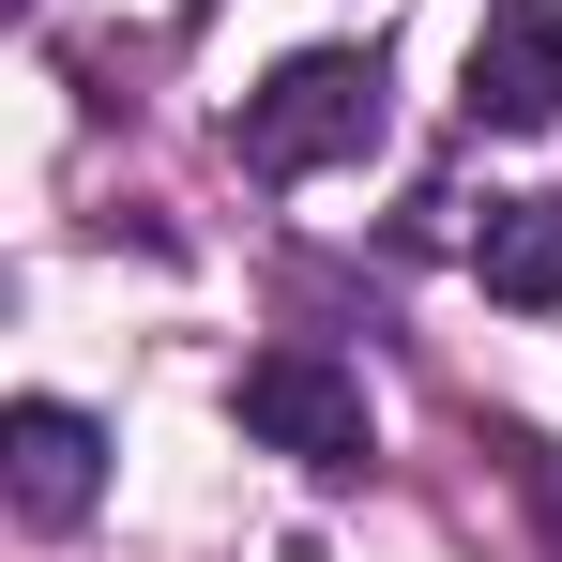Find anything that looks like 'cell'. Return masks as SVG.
<instances>
[{"label": "cell", "mask_w": 562, "mask_h": 562, "mask_svg": "<svg viewBox=\"0 0 562 562\" xmlns=\"http://www.w3.org/2000/svg\"><path fill=\"white\" fill-rule=\"evenodd\" d=\"M228 153H244V183H319V168L380 153V61H366V46L274 61V77L244 92V122H228Z\"/></svg>", "instance_id": "obj_1"}, {"label": "cell", "mask_w": 562, "mask_h": 562, "mask_svg": "<svg viewBox=\"0 0 562 562\" xmlns=\"http://www.w3.org/2000/svg\"><path fill=\"white\" fill-rule=\"evenodd\" d=\"M228 411H244V441H274L304 471H366V441H380L366 380L335 366V350H259V366L228 380Z\"/></svg>", "instance_id": "obj_2"}, {"label": "cell", "mask_w": 562, "mask_h": 562, "mask_svg": "<svg viewBox=\"0 0 562 562\" xmlns=\"http://www.w3.org/2000/svg\"><path fill=\"white\" fill-rule=\"evenodd\" d=\"M457 106L486 137H548L562 122V0H486V31L457 61Z\"/></svg>", "instance_id": "obj_3"}, {"label": "cell", "mask_w": 562, "mask_h": 562, "mask_svg": "<svg viewBox=\"0 0 562 562\" xmlns=\"http://www.w3.org/2000/svg\"><path fill=\"white\" fill-rule=\"evenodd\" d=\"M0 486H15L31 532H77V517L106 502V426L61 411V395H15V411H0Z\"/></svg>", "instance_id": "obj_4"}, {"label": "cell", "mask_w": 562, "mask_h": 562, "mask_svg": "<svg viewBox=\"0 0 562 562\" xmlns=\"http://www.w3.org/2000/svg\"><path fill=\"white\" fill-rule=\"evenodd\" d=\"M471 274H486V304L548 319V304H562V198H486V228H471Z\"/></svg>", "instance_id": "obj_5"}, {"label": "cell", "mask_w": 562, "mask_h": 562, "mask_svg": "<svg viewBox=\"0 0 562 562\" xmlns=\"http://www.w3.org/2000/svg\"><path fill=\"white\" fill-rule=\"evenodd\" d=\"M15 15H31V0H15Z\"/></svg>", "instance_id": "obj_6"}]
</instances>
